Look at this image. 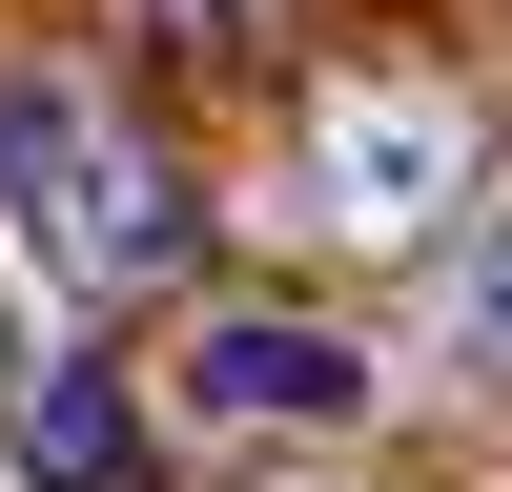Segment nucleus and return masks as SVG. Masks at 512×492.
Wrapping results in <instances>:
<instances>
[{
    "label": "nucleus",
    "mask_w": 512,
    "mask_h": 492,
    "mask_svg": "<svg viewBox=\"0 0 512 492\" xmlns=\"http://www.w3.org/2000/svg\"><path fill=\"white\" fill-rule=\"evenodd\" d=\"M0 205H21V246L62 287H164L185 267V185H164L82 82H0Z\"/></svg>",
    "instance_id": "obj_1"
},
{
    "label": "nucleus",
    "mask_w": 512,
    "mask_h": 492,
    "mask_svg": "<svg viewBox=\"0 0 512 492\" xmlns=\"http://www.w3.org/2000/svg\"><path fill=\"white\" fill-rule=\"evenodd\" d=\"M308 185H328L349 246L451 226V185H472V103H451V82H328V103H308Z\"/></svg>",
    "instance_id": "obj_2"
},
{
    "label": "nucleus",
    "mask_w": 512,
    "mask_h": 492,
    "mask_svg": "<svg viewBox=\"0 0 512 492\" xmlns=\"http://www.w3.org/2000/svg\"><path fill=\"white\" fill-rule=\"evenodd\" d=\"M185 410H226V431H349V410H369V349H349V328H287V308H226L185 349Z\"/></svg>",
    "instance_id": "obj_3"
},
{
    "label": "nucleus",
    "mask_w": 512,
    "mask_h": 492,
    "mask_svg": "<svg viewBox=\"0 0 512 492\" xmlns=\"http://www.w3.org/2000/svg\"><path fill=\"white\" fill-rule=\"evenodd\" d=\"M21 472H41V492H144V410H123V369H21Z\"/></svg>",
    "instance_id": "obj_4"
},
{
    "label": "nucleus",
    "mask_w": 512,
    "mask_h": 492,
    "mask_svg": "<svg viewBox=\"0 0 512 492\" xmlns=\"http://www.w3.org/2000/svg\"><path fill=\"white\" fill-rule=\"evenodd\" d=\"M144 21H164V41H185V62H246V41H267V21H287V0H144Z\"/></svg>",
    "instance_id": "obj_5"
},
{
    "label": "nucleus",
    "mask_w": 512,
    "mask_h": 492,
    "mask_svg": "<svg viewBox=\"0 0 512 492\" xmlns=\"http://www.w3.org/2000/svg\"><path fill=\"white\" fill-rule=\"evenodd\" d=\"M472 349H492V369H512V226H492V246H472Z\"/></svg>",
    "instance_id": "obj_6"
},
{
    "label": "nucleus",
    "mask_w": 512,
    "mask_h": 492,
    "mask_svg": "<svg viewBox=\"0 0 512 492\" xmlns=\"http://www.w3.org/2000/svg\"><path fill=\"white\" fill-rule=\"evenodd\" d=\"M0 410H21V328H0Z\"/></svg>",
    "instance_id": "obj_7"
}]
</instances>
